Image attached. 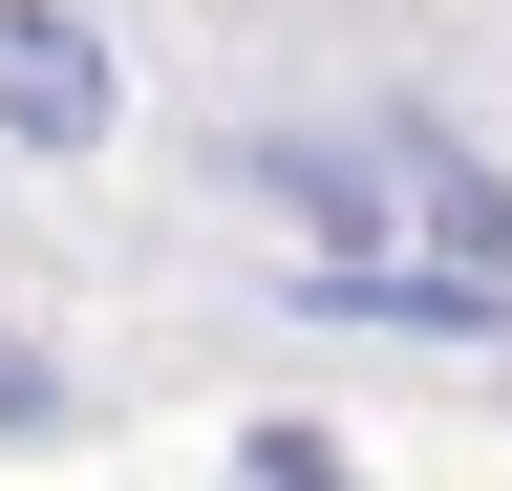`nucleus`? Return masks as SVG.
<instances>
[{
  "label": "nucleus",
  "mask_w": 512,
  "mask_h": 491,
  "mask_svg": "<svg viewBox=\"0 0 512 491\" xmlns=\"http://www.w3.org/2000/svg\"><path fill=\"white\" fill-rule=\"evenodd\" d=\"M0 150H22V171H107V150H128V43H107V0H0Z\"/></svg>",
  "instance_id": "1"
},
{
  "label": "nucleus",
  "mask_w": 512,
  "mask_h": 491,
  "mask_svg": "<svg viewBox=\"0 0 512 491\" xmlns=\"http://www.w3.org/2000/svg\"><path fill=\"white\" fill-rule=\"evenodd\" d=\"M214 193H235L256 235H299V257H384V235H406L384 129H214Z\"/></svg>",
  "instance_id": "2"
},
{
  "label": "nucleus",
  "mask_w": 512,
  "mask_h": 491,
  "mask_svg": "<svg viewBox=\"0 0 512 491\" xmlns=\"http://www.w3.org/2000/svg\"><path fill=\"white\" fill-rule=\"evenodd\" d=\"M363 129H384V171H406V235H427V257L512 278V171H491L470 129H448V107H363Z\"/></svg>",
  "instance_id": "3"
},
{
  "label": "nucleus",
  "mask_w": 512,
  "mask_h": 491,
  "mask_svg": "<svg viewBox=\"0 0 512 491\" xmlns=\"http://www.w3.org/2000/svg\"><path fill=\"white\" fill-rule=\"evenodd\" d=\"M256 491H363V470L320 449V427H256Z\"/></svg>",
  "instance_id": "4"
},
{
  "label": "nucleus",
  "mask_w": 512,
  "mask_h": 491,
  "mask_svg": "<svg viewBox=\"0 0 512 491\" xmlns=\"http://www.w3.org/2000/svg\"><path fill=\"white\" fill-rule=\"evenodd\" d=\"M0 427H64V363L43 342H0Z\"/></svg>",
  "instance_id": "5"
}]
</instances>
